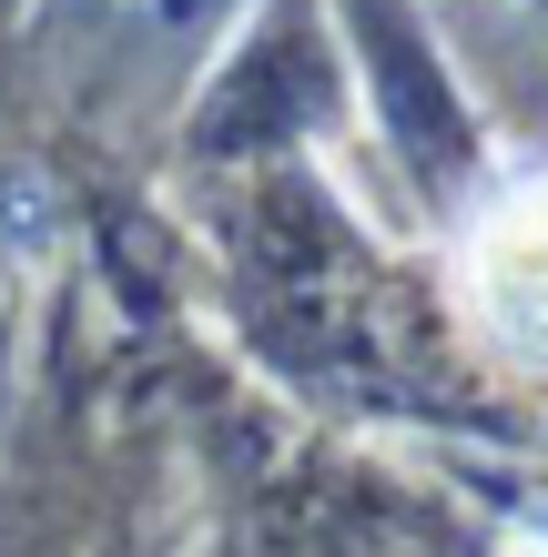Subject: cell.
<instances>
[{
  "label": "cell",
  "mask_w": 548,
  "mask_h": 557,
  "mask_svg": "<svg viewBox=\"0 0 548 557\" xmlns=\"http://www.w3.org/2000/svg\"><path fill=\"white\" fill-rule=\"evenodd\" d=\"M467 305L508 366H548V183L498 203L467 244Z\"/></svg>",
  "instance_id": "6da1fadb"
}]
</instances>
